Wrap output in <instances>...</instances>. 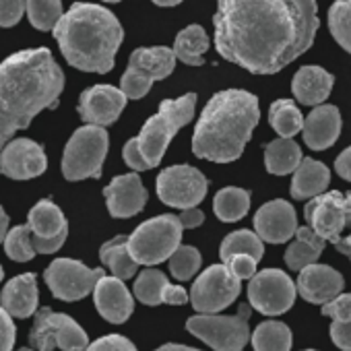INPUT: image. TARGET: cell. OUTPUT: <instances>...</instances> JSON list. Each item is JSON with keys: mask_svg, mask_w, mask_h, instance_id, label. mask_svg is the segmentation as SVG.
<instances>
[{"mask_svg": "<svg viewBox=\"0 0 351 351\" xmlns=\"http://www.w3.org/2000/svg\"><path fill=\"white\" fill-rule=\"evenodd\" d=\"M217 52L254 73L275 75L314 44L316 0H217Z\"/></svg>", "mask_w": 351, "mask_h": 351, "instance_id": "obj_1", "label": "cell"}, {"mask_svg": "<svg viewBox=\"0 0 351 351\" xmlns=\"http://www.w3.org/2000/svg\"><path fill=\"white\" fill-rule=\"evenodd\" d=\"M64 73L48 48L21 50L0 64V151L17 130L58 104Z\"/></svg>", "mask_w": 351, "mask_h": 351, "instance_id": "obj_2", "label": "cell"}, {"mask_svg": "<svg viewBox=\"0 0 351 351\" xmlns=\"http://www.w3.org/2000/svg\"><path fill=\"white\" fill-rule=\"evenodd\" d=\"M261 120L258 97L244 89L215 93L201 112L193 134V153L201 159L236 161Z\"/></svg>", "mask_w": 351, "mask_h": 351, "instance_id": "obj_3", "label": "cell"}, {"mask_svg": "<svg viewBox=\"0 0 351 351\" xmlns=\"http://www.w3.org/2000/svg\"><path fill=\"white\" fill-rule=\"evenodd\" d=\"M54 38L66 62L85 73H110L124 40L120 21L99 5L75 3L54 27Z\"/></svg>", "mask_w": 351, "mask_h": 351, "instance_id": "obj_4", "label": "cell"}, {"mask_svg": "<svg viewBox=\"0 0 351 351\" xmlns=\"http://www.w3.org/2000/svg\"><path fill=\"white\" fill-rule=\"evenodd\" d=\"M195 110L197 93H186L178 99H163L159 104V112L141 128V134L124 145L122 157L126 165L134 171H145L159 165L176 132L195 118Z\"/></svg>", "mask_w": 351, "mask_h": 351, "instance_id": "obj_5", "label": "cell"}, {"mask_svg": "<svg viewBox=\"0 0 351 351\" xmlns=\"http://www.w3.org/2000/svg\"><path fill=\"white\" fill-rule=\"evenodd\" d=\"M110 136L104 126H81L73 132L62 155V173L71 182L85 178H101L104 159L108 155Z\"/></svg>", "mask_w": 351, "mask_h": 351, "instance_id": "obj_6", "label": "cell"}, {"mask_svg": "<svg viewBox=\"0 0 351 351\" xmlns=\"http://www.w3.org/2000/svg\"><path fill=\"white\" fill-rule=\"evenodd\" d=\"M182 230L176 215H157L128 236V250L138 265H159L180 248Z\"/></svg>", "mask_w": 351, "mask_h": 351, "instance_id": "obj_7", "label": "cell"}, {"mask_svg": "<svg viewBox=\"0 0 351 351\" xmlns=\"http://www.w3.org/2000/svg\"><path fill=\"white\" fill-rule=\"evenodd\" d=\"M248 314L250 304H244L236 316L199 314L189 318L186 328L215 351H244L250 339Z\"/></svg>", "mask_w": 351, "mask_h": 351, "instance_id": "obj_8", "label": "cell"}, {"mask_svg": "<svg viewBox=\"0 0 351 351\" xmlns=\"http://www.w3.org/2000/svg\"><path fill=\"white\" fill-rule=\"evenodd\" d=\"M173 50L165 46L153 48H136L128 58V69L122 75L120 89L128 99H141L149 93L155 81H163L173 73L176 66Z\"/></svg>", "mask_w": 351, "mask_h": 351, "instance_id": "obj_9", "label": "cell"}, {"mask_svg": "<svg viewBox=\"0 0 351 351\" xmlns=\"http://www.w3.org/2000/svg\"><path fill=\"white\" fill-rule=\"evenodd\" d=\"M29 343L38 351H85L89 347L87 332L69 314L40 308L29 332Z\"/></svg>", "mask_w": 351, "mask_h": 351, "instance_id": "obj_10", "label": "cell"}, {"mask_svg": "<svg viewBox=\"0 0 351 351\" xmlns=\"http://www.w3.org/2000/svg\"><path fill=\"white\" fill-rule=\"evenodd\" d=\"M209 182L193 165H171L157 176V197L167 207L195 209L207 197Z\"/></svg>", "mask_w": 351, "mask_h": 351, "instance_id": "obj_11", "label": "cell"}, {"mask_svg": "<svg viewBox=\"0 0 351 351\" xmlns=\"http://www.w3.org/2000/svg\"><path fill=\"white\" fill-rule=\"evenodd\" d=\"M242 279H238L228 265H213L199 275L191 289L193 308L199 314H217L226 310L240 295Z\"/></svg>", "mask_w": 351, "mask_h": 351, "instance_id": "obj_12", "label": "cell"}, {"mask_svg": "<svg viewBox=\"0 0 351 351\" xmlns=\"http://www.w3.org/2000/svg\"><path fill=\"white\" fill-rule=\"evenodd\" d=\"M104 275V269H89L75 258H56L44 273L52 295L64 302H77L89 295Z\"/></svg>", "mask_w": 351, "mask_h": 351, "instance_id": "obj_13", "label": "cell"}, {"mask_svg": "<svg viewBox=\"0 0 351 351\" xmlns=\"http://www.w3.org/2000/svg\"><path fill=\"white\" fill-rule=\"evenodd\" d=\"M304 217L320 238L337 244L341 240V232L351 223V193L343 195L332 191L314 197L306 205Z\"/></svg>", "mask_w": 351, "mask_h": 351, "instance_id": "obj_14", "label": "cell"}, {"mask_svg": "<svg viewBox=\"0 0 351 351\" xmlns=\"http://www.w3.org/2000/svg\"><path fill=\"white\" fill-rule=\"evenodd\" d=\"M295 285L293 281L279 269H265L250 279L248 285V302L261 314L277 316L287 312L295 302Z\"/></svg>", "mask_w": 351, "mask_h": 351, "instance_id": "obj_15", "label": "cell"}, {"mask_svg": "<svg viewBox=\"0 0 351 351\" xmlns=\"http://www.w3.org/2000/svg\"><path fill=\"white\" fill-rule=\"evenodd\" d=\"M27 226L34 234V246L38 254H54L66 242L69 223L64 213L48 199L40 201L32 211Z\"/></svg>", "mask_w": 351, "mask_h": 351, "instance_id": "obj_16", "label": "cell"}, {"mask_svg": "<svg viewBox=\"0 0 351 351\" xmlns=\"http://www.w3.org/2000/svg\"><path fill=\"white\" fill-rule=\"evenodd\" d=\"M48 167L44 147L32 138H15L0 151V171L13 180H29L42 176Z\"/></svg>", "mask_w": 351, "mask_h": 351, "instance_id": "obj_17", "label": "cell"}, {"mask_svg": "<svg viewBox=\"0 0 351 351\" xmlns=\"http://www.w3.org/2000/svg\"><path fill=\"white\" fill-rule=\"evenodd\" d=\"M126 93L112 85H93L81 93L79 99V116L87 124L110 126L114 124L122 110L126 108Z\"/></svg>", "mask_w": 351, "mask_h": 351, "instance_id": "obj_18", "label": "cell"}, {"mask_svg": "<svg viewBox=\"0 0 351 351\" xmlns=\"http://www.w3.org/2000/svg\"><path fill=\"white\" fill-rule=\"evenodd\" d=\"M254 228H256V234L263 238V242H269V244L287 242L298 232L295 209L287 201H281V199L271 201L256 211Z\"/></svg>", "mask_w": 351, "mask_h": 351, "instance_id": "obj_19", "label": "cell"}, {"mask_svg": "<svg viewBox=\"0 0 351 351\" xmlns=\"http://www.w3.org/2000/svg\"><path fill=\"white\" fill-rule=\"evenodd\" d=\"M106 205L112 217L116 219H128L143 211L147 203V191L136 173H124L106 186Z\"/></svg>", "mask_w": 351, "mask_h": 351, "instance_id": "obj_20", "label": "cell"}, {"mask_svg": "<svg viewBox=\"0 0 351 351\" xmlns=\"http://www.w3.org/2000/svg\"><path fill=\"white\" fill-rule=\"evenodd\" d=\"M93 300L101 318H106L112 324L126 322L134 310V300L126 289L124 281L118 277L104 275L93 289Z\"/></svg>", "mask_w": 351, "mask_h": 351, "instance_id": "obj_21", "label": "cell"}, {"mask_svg": "<svg viewBox=\"0 0 351 351\" xmlns=\"http://www.w3.org/2000/svg\"><path fill=\"white\" fill-rule=\"evenodd\" d=\"M343 285H345V281L339 271H335L332 267H326V265H316V263L302 269L300 277H298V291L310 304L324 306L326 302L341 295Z\"/></svg>", "mask_w": 351, "mask_h": 351, "instance_id": "obj_22", "label": "cell"}, {"mask_svg": "<svg viewBox=\"0 0 351 351\" xmlns=\"http://www.w3.org/2000/svg\"><path fill=\"white\" fill-rule=\"evenodd\" d=\"M134 295L145 306H159V304L184 306L189 302V293L184 291V287L171 285L167 277L157 269H147L136 277Z\"/></svg>", "mask_w": 351, "mask_h": 351, "instance_id": "obj_23", "label": "cell"}, {"mask_svg": "<svg viewBox=\"0 0 351 351\" xmlns=\"http://www.w3.org/2000/svg\"><path fill=\"white\" fill-rule=\"evenodd\" d=\"M341 134V114L335 106H316L304 120V143L322 151L335 145Z\"/></svg>", "mask_w": 351, "mask_h": 351, "instance_id": "obj_24", "label": "cell"}, {"mask_svg": "<svg viewBox=\"0 0 351 351\" xmlns=\"http://www.w3.org/2000/svg\"><path fill=\"white\" fill-rule=\"evenodd\" d=\"M38 279L34 273H23L11 279L0 291V306L15 318H27L38 310Z\"/></svg>", "mask_w": 351, "mask_h": 351, "instance_id": "obj_25", "label": "cell"}, {"mask_svg": "<svg viewBox=\"0 0 351 351\" xmlns=\"http://www.w3.org/2000/svg\"><path fill=\"white\" fill-rule=\"evenodd\" d=\"M332 83H335V79L330 73H326L322 66L308 64V66H302L293 75L291 91L300 104L316 108L330 95Z\"/></svg>", "mask_w": 351, "mask_h": 351, "instance_id": "obj_26", "label": "cell"}, {"mask_svg": "<svg viewBox=\"0 0 351 351\" xmlns=\"http://www.w3.org/2000/svg\"><path fill=\"white\" fill-rule=\"evenodd\" d=\"M330 182V171L324 163L316 159H302L298 169L293 171L291 180V197L298 201L314 199L322 193H326Z\"/></svg>", "mask_w": 351, "mask_h": 351, "instance_id": "obj_27", "label": "cell"}, {"mask_svg": "<svg viewBox=\"0 0 351 351\" xmlns=\"http://www.w3.org/2000/svg\"><path fill=\"white\" fill-rule=\"evenodd\" d=\"M326 240L320 238L312 228H298L293 242L285 252V263L291 271H302L318 261Z\"/></svg>", "mask_w": 351, "mask_h": 351, "instance_id": "obj_28", "label": "cell"}, {"mask_svg": "<svg viewBox=\"0 0 351 351\" xmlns=\"http://www.w3.org/2000/svg\"><path fill=\"white\" fill-rule=\"evenodd\" d=\"M302 149L293 138L279 136L277 141L265 147V167L273 176H287L298 169L302 163Z\"/></svg>", "mask_w": 351, "mask_h": 351, "instance_id": "obj_29", "label": "cell"}, {"mask_svg": "<svg viewBox=\"0 0 351 351\" xmlns=\"http://www.w3.org/2000/svg\"><path fill=\"white\" fill-rule=\"evenodd\" d=\"M209 50V36L201 25H189L176 36L173 54L178 60L191 66H201L205 62V52Z\"/></svg>", "mask_w": 351, "mask_h": 351, "instance_id": "obj_30", "label": "cell"}, {"mask_svg": "<svg viewBox=\"0 0 351 351\" xmlns=\"http://www.w3.org/2000/svg\"><path fill=\"white\" fill-rule=\"evenodd\" d=\"M99 258L106 267H110L112 275L126 281L130 277H134L138 263L132 258L130 250H128V238L126 236H118L110 242H106L99 250Z\"/></svg>", "mask_w": 351, "mask_h": 351, "instance_id": "obj_31", "label": "cell"}, {"mask_svg": "<svg viewBox=\"0 0 351 351\" xmlns=\"http://www.w3.org/2000/svg\"><path fill=\"white\" fill-rule=\"evenodd\" d=\"M269 124L273 126V130L279 136L291 138L293 134L304 130V116H302L300 108L295 106V101L277 99L269 108Z\"/></svg>", "mask_w": 351, "mask_h": 351, "instance_id": "obj_32", "label": "cell"}, {"mask_svg": "<svg viewBox=\"0 0 351 351\" xmlns=\"http://www.w3.org/2000/svg\"><path fill=\"white\" fill-rule=\"evenodd\" d=\"M248 209H250V193H246L244 189L228 186L221 189L213 199V211L226 223L240 221L248 213Z\"/></svg>", "mask_w": 351, "mask_h": 351, "instance_id": "obj_33", "label": "cell"}, {"mask_svg": "<svg viewBox=\"0 0 351 351\" xmlns=\"http://www.w3.org/2000/svg\"><path fill=\"white\" fill-rule=\"evenodd\" d=\"M254 351H289L291 349V330L287 324L277 320H267L256 326L252 332Z\"/></svg>", "mask_w": 351, "mask_h": 351, "instance_id": "obj_34", "label": "cell"}, {"mask_svg": "<svg viewBox=\"0 0 351 351\" xmlns=\"http://www.w3.org/2000/svg\"><path fill=\"white\" fill-rule=\"evenodd\" d=\"M263 252H265L263 238L250 230H238L234 234H228L219 248V256L223 258V263L234 254H248L254 261H261Z\"/></svg>", "mask_w": 351, "mask_h": 351, "instance_id": "obj_35", "label": "cell"}, {"mask_svg": "<svg viewBox=\"0 0 351 351\" xmlns=\"http://www.w3.org/2000/svg\"><path fill=\"white\" fill-rule=\"evenodd\" d=\"M328 29L335 42L351 54V0H335L328 9Z\"/></svg>", "mask_w": 351, "mask_h": 351, "instance_id": "obj_36", "label": "cell"}, {"mask_svg": "<svg viewBox=\"0 0 351 351\" xmlns=\"http://www.w3.org/2000/svg\"><path fill=\"white\" fill-rule=\"evenodd\" d=\"M62 15V0H27L29 23L40 32H54Z\"/></svg>", "mask_w": 351, "mask_h": 351, "instance_id": "obj_37", "label": "cell"}, {"mask_svg": "<svg viewBox=\"0 0 351 351\" xmlns=\"http://www.w3.org/2000/svg\"><path fill=\"white\" fill-rule=\"evenodd\" d=\"M5 252L9 254V258L17 261V263H27L34 261L38 250L34 246V234L29 226H17L13 228L7 238H5Z\"/></svg>", "mask_w": 351, "mask_h": 351, "instance_id": "obj_38", "label": "cell"}, {"mask_svg": "<svg viewBox=\"0 0 351 351\" xmlns=\"http://www.w3.org/2000/svg\"><path fill=\"white\" fill-rule=\"evenodd\" d=\"M201 252L195 246H180L169 256V273L178 281H189L201 269Z\"/></svg>", "mask_w": 351, "mask_h": 351, "instance_id": "obj_39", "label": "cell"}, {"mask_svg": "<svg viewBox=\"0 0 351 351\" xmlns=\"http://www.w3.org/2000/svg\"><path fill=\"white\" fill-rule=\"evenodd\" d=\"M27 0H0V27H13L21 21Z\"/></svg>", "mask_w": 351, "mask_h": 351, "instance_id": "obj_40", "label": "cell"}, {"mask_svg": "<svg viewBox=\"0 0 351 351\" xmlns=\"http://www.w3.org/2000/svg\"><path fill=\"white\" fill-rule=\"evenodd\" d=\"M322 314L330 316L337 322H347L351 320V293H341L335 300L326 302L322 306Z\"/></svg>", "mask_w": 351, "mask_h": 351, "instance_id": "obj_41", "label": "cell"}, {"mask_svg": "<svg viewBox=\"0 0 351 351\" xmlns=\"http://www.w3.org/2000/svg\"><path fill=\"white\" fill-rule=\"evenodd\" d=\"M85 351H136V347L132 341H128L122 335H106L93 341Z\"/></svg>", "mask_w": 351, "mask_h": 351, "instance_id": "obj_42", "label": "cell"}, {"mask_svg": "<svg viewBox=\"0 0 351 351\" xmlns=\"http://www.w3.org/2000/svg\"><path fill=\"white\" fill-rule=\"evenodd\" d=\"M256 263L252 256L248 254H234L226 261L228 269L238 277V279H252L256 275Z\"/></svg>", "mask_w": 351, "mask_h": 351, "instance_id": "obj_43", "label": "cell"}, {"mask_svg": "<svg viewBox=\"0 0 351 351\" xmlns=\"http://www.w3.org/2000/svg\"><path fill=\"white\" fill-rule=\"evenodd\" d=\"M15 324H13V316L0 306V351H11L15 345Z\"/></svg>", "mask_w": 351, "mask_h": 351, "instance_id": "obj_44", "label": "cell"}, {"mask_svg": "<svg viewBox=\"0 0 351 351\" xmlns=\"http://www.w3.org/2000/svg\"><path fill=\"white\" fill-rule=\"evenodd\" d=\"M330 339H332V343L339 349L351 351V320H347V322L332 320V324H330Z\"/></svg>", "mask_w": 351, "mask_h": 351, "instance_id": "obj_45", "label": "cell"}, {"mask_svg": "<svg viewBox=\"0 0 351 351\" xmlns=\"http://www.w3.org/2000/svg\"><path fill=\"white\" fill-rule=\"evenodd\" d=\"M178 219H180V223H182V228L184 230H195V228H199L203 221H205V215H203V211L201 209H184L180 215H178Z\"/></svg>", "mask_w": 351, "mask_h": 351, "instance_id": "obj_46", "label": "cell"}, {"mask_svg": "<svg viewBox=\"0 0 351 351\" xmlns=\"http://www.w3.org/2000/svg\"><path fill=\"white\" fill-rule=\"evenodd\" d=\"M335 169L343 180L351 182V147H347L335 161Z\"/></svg>", "mask_w": 351, "mask_h": 351, "instance_id": "obj_47", "label": "cell"}, {"mask_svg": "<svg viewBox=\"0 0 351 351\" xmlns=\"http://www.w3.org/2000/svg\"><path fill=\"white\" fill-rule=\"evenodd\" d=\"M7 234H9V215L3 211V207H0V244L5 242Z\"/></svg>", "mask_w": 351, "mask_h": 351, "instance_id": "obj_48", "label": "cell"}, {"mask_svg": "<svg viewBox=\"0 0 351 351\" xmlns=\"http://www.w3.org/2000/svg\"><path fill=\"white\" fill-rule=\"evenodd\" d=\"M155 351H201V349L186 347V345H178V343H167V345H161V347H157Z\"/></svg>", "mask_w": 351, "mask_h": 351, "instance_id": "obj_49", "label": "cell"}, {"mask_svg": "<svg viewBox=\"0 0 351 351\" xmlns=\"http://www.w3.org/2000/svg\"><path fill=\"white\" fill-rule=\"evenodd\" d=\"M335 246H337V250H339V252H343V254H347V256L351 258V236L341 238Z\"/></svg>", "mask_w": 351, "mask_h": 351, "instance_id": "obj_50", "label": "cell"}, {"mask_svg": "<svg viewBox=\"0 0 351 351\" xmlns=\"http://www.w3.org/2000/svg\"><path fill=\"white\" fill-rule=\"evenodd\" d=\"M153 3L157 7H176V5H180L182 0H153Z\"/></svg>", "mask_w": 351, "mask_h": 351, "instance_id": "obj_51", "label": "cell"}, {"mask_svg": "<svg viewBox=\"0 0 351 351\" xmlns=\"http://www.w3.org/2000/svg\"><path fill=\"white\" fill-rule=\"evenodd\" d=\"M3 277H5V271H3V267H0V281H3Z\"/></svg>", "mask_w": 351, "mask_h": 351, "instance_id": "obj_52", "label": "cell"}, {"mask_svg": "<svg viewBox=\"0 0 351 351\" xmlns=\"http://www.w3.org/2000/svg\"><path fill=\"white\" fill-rule=\"evenodd\" d=\"M104 3H120V0H104Z\"/></svg>", "mask_w": 351, "mask_h": 351, "instance_id": "obj_53", "label": "cell"}, {"mask_svg": "<svg viewBox=\"0 0 351 351\" xmlns=\"http://www.w3.org/2000/svg\"><path fill=\"white\" fill-rule=\"evenodd\" d=\"M19 351H38V349H19Z\"/></svg>", "mask_w": 351, "mask_h": 351, "instance_id": "obj_54", "label": "cell"}, {"mask_svg": "<svg viewBox=\"0 0 351 351\" xmlns=\"http://www.w3.org/2000/svg\"><path fill=\"white\" fill-rule=\"evenodd\" d=\"M306 351H316V349H306Z\"/></svg>", "mask_w": 351, "mask_h": 351, "instance_id": "obj_55", "label": "cell"}]
</instances>
